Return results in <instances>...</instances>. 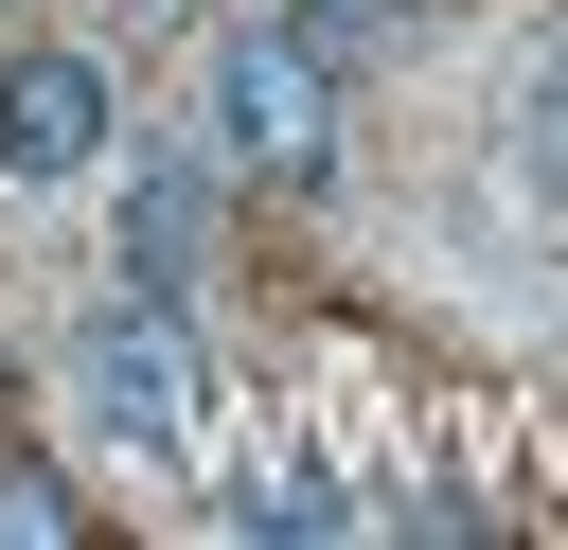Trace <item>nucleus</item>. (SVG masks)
<instances>
[{"label": "nucleus", "mask_w": 568, "mask_h": 550, "mask_svg": "<svg viewBox=\"0 0 568 550\" xmlns=\"http://www.w3.org/2000/svg\"><path fill=\"white\" fill-rule=\"evenodd\" d=\"M71 408H89V444H124V461H195L213 444V355H195V319L160 302V284H124L89 337H71Z\"/></svg>", "instance_id": "f257e3e1"}, {"label": "nucleus", "mask_w": 568, "mask_h": 550, "mask_svg": "<svg viewBox=\"0 0 568 550\" xmlns=\"http://www.w3.org/2000/svg\"><path fill=\"white\" fill-rule=\"evenodd\" d=\"M213 160L231 177H337V53H320V18H231L213 35Z\"/></svg>", "instance_id": "f03ea898"}, {"label": "nucleus", "mask_w": 568, "mask_h": 550, "mask_svg": "<svg viewBox=\"0 0 568 550\" xmlns=\"http://www.w3.org/2000/svg\"><path fill=\"white\" fill-rule=\"evenodd\" d=\"M106 53H0V177L18 195H53V177H89L106 160Z\"/></svg>", "instance_id": "7ed1b4c3"}, {"label": "nucleus", "mask_w": 568, "mask_h": 550, "mask_svg": "<svg viewBox=\"0 0 568 550\" xmlns=\"http://www.w3.org/2000/svg\"><path fill=\"white\" fill-rule=\"evenodd\" d=\"M213 142H160V160H124V284H160V302H195V266H213Z\"/></svg>", "instance_id": "20e7f679"}, {"label": "nucleus", "mask_w": 568, "mask_h": 550, "mask_svg": "<svg viewBox=\"0 0 568 550\" xmlns=\"http://www.w3.org/2000/svg\"><path fill=\"white\" fill-rule=\"evenodd\" d=\"M515 177L568 213V35H550V53H532V89H515Z\"/></svg>", "instance_id": "39448f33"}, {"label": "nucleus", "mask_w": 568, "mask_h": 550, "mask_svg": "<svg viewBox=\"0 0 568 550\" xmlns=\"http://www.w3.org/2000/svg\"><path fill=\"white\" fill-rule=\"evenodd\" d=\"M337 515H355V497H337V479H302V461H266V479L231 497V532H337Z\"/></svg>", "instance_id": "423d86ee"}, {"label": "nucleus", "mask_w": 568, "mask_h": 550, "mask_svg": "<svg viewBox=\"0 0 568 550\" xmlns=\"http://www.w3.org/2000/svg\"><path fill=\"white\" fill-rule=\"evenodd\" d=\"M89 515H71V479L53 461H0V550H71Z\"/></svg>", "instance_id": "0eeeda50"}, {"label": "nucleus", "mask_w": 568, "mask_h": 550, "mask_svg": "<svg viewBox=\"0 0 568 550\" xmlns=\"http://www.w3.org/2000/svg\"><path fill=\"white\" fill-rule=\"evenodd\" d=\"M320 18H373V0H320Z\"/></svg>", "instance_id": "6e6552de"}]
</instances>
